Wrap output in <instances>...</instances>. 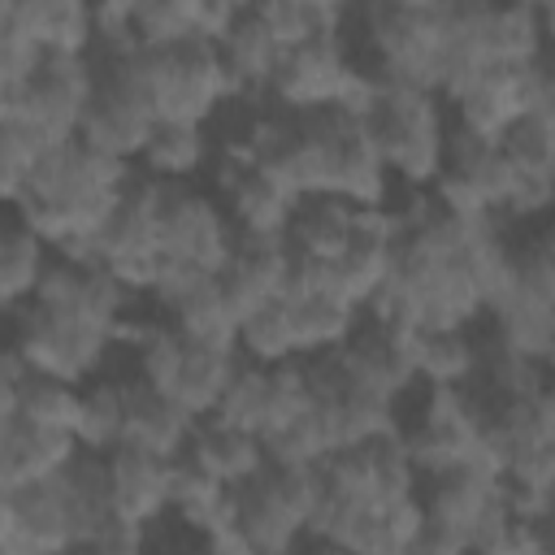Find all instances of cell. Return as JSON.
<instances>
[{
    "mask_svg": "<svg viewBox=\"0 0 555 555\" xmlns=\"http://www.w3.org/2000/svg\"><path fill=\"white\" fill-rule=\"evenodd\" d=\"M113 61H121L134 74V82L152 100L156 117L208 121L217 113V104L225 95H234L221 48L212 39H186V43H169V48H134Z\"/></svg>",
    "mask_w": 555,
    "mask_h": 555,
    "instance_id": "cell-1",
    "label": "cell"
},
{
    "mask_svg": "<svg viewBox=\"0 0 555 555\" xmlns=\"http://www.w3.org/2000/svg\"><path fill=\"white\" fill-rule=\"evenodd\" d=\"M308 126V169L312 195H334L351 204H382L386 199V160L369 117H351L343 108H312L304 113Z\"/></svg>",
    "mask_w": 555,
    "mask_h": 555,
    "instance_id": "cell-2",
    "label": "cell"
},
{
    "mask_svg": "<svg viewBox=\"0 0 555 555\" xmlns=\"http://www.w3.org/2000/svg\"><path fill=\"white\" fill-rule=\"evenodd\" d=\"M382 160L390 173H399L408 186H434L447 169V121L438 108V91L382 82V100L369 117Z\"/></svg>",
    "mask_w": 555,
    "mask_h": 555,
    "instance_id": "cell-3",
    "label": "cell"
},
{
    "mask_svg": "<svg viewBox=\"0 0 555 555\" xmlns=\"http://www.w3.org/2000/svg\"><path fill=\"white\" fill-rule=\"evenodd\" d=\"M9 317H13V347L22 351V360L35 373H52L65 382H87L104 364L108 347L121 338L100 321H87L78 312H56L35 299L9 308Z\"/></svg>",
    "mask_w": 555,
    "mask_h": 555,
    "instance_id": "cell-4",
    "label": "cell"
},
{
    "mask_svg": "<svg viewBox=\"0 0 555 555\" xmlns=\"http://www.w3.org/2000/svg\"><path fill=\"white\" fill-rule=\"evenodd\" d=\"M95 82L100 69L87 61V52H48L43 69L26 87L0 91V121H22L48 143L78 139Z\"/></svg>",
    "mask_w": 555,
    "mask_h": 555,
    "instance_id": "cell-5",
    "label": "cell"
},
{
    "mask_svg": "<svg viewBox=\"0 0 555 555\" xmlns=\"http://www.w3.org/2000/svg\"><path fill=\"white\" fill-rule=\"evenodd\" d=\"M364 35L382 82L438 91L442 82V22L438 9H408L395 0H364Z\"/></svg>",
    "mask_w": 555,
    "mask_h": 555,
    "instance_id": "cell-6",
    "label": "cell"
},
{
    "mask_svg": "<svg viewBox=\"0 0 555 555\" xmlns=\"http://www.w3.org/2000/svg\"><path fill=\"white\" fill-rule=\"evenodd\" d=\"M516 169L503 152L499 139L473 134L464 126L451 130L447 139V169L434 182L438 204L460 212V217H494L507 208L512 191H516Z\"/></svg>",
    "mask_w": 555,
    "mask_h": 555,
    "instance_id": "cell-7",
    "label": "cell"
},
{
    "mask_svg": "<svg viewBox=\"0 0 555 555\" xmlns=\"http://www.w3.org/2000/svg\"><path fill=\"white\" fill-rule=\"evenodd\" d=\"M0 551L4 555H61L74 551V516L65 468L43 481L0 486Z\"/></svg>",
    "mask_w": 555,
    "mask_h": 555,
    "instance_id": "cell-8",
    "label": "cell"
},
{
    "mask_svg": "<svg viewBox=\"0 0 555 555\" xmlns=\"http://www.w3.org/2000/svg\"><path fill=\"white\" fill-rule=\"evenodd\" d=\"M156 108L152 100L143 95V87L134 82V74L108 56V69L100 74L95 82V95L87 104V117H82V130L78 139L95 152H108L117 160H139L152 130H156Z\"/></svg>",
    "mask_w": 555,
    "mask_h": 555,
    "instance_id": "cell-9",
    "label": "cell"
},
{
    "mask_svg": "<svg viewBox=\"0 0 555 555\" xmlns=\"http://www.w3.org/2000/svg\"><path fill=\"white\" fill-rule=\"evenodd\" d=\"M503 499V477L486 473V468H451L429 477L425 490V529L416 551H442V555H460L473 542V529L481 525V516Z\"/></svg>",
    "mask_w": 555,
    "mask_h": 555,
    "instance_id": "cell-10",
    "label": "cell"
},
{
    "mask_svg": "<svg viewBox=\"0 0 555 555\" xmlns=\"http://www.w3.org/2000/svg\"><path fill=\"white\" fill-rule=\"evenodd\" d=\"M238 247V225L230 221V208L217 204L204 191H191L182 182H165V221H160V251L169 260L199 264L208 273H221Z\"/></svg>",
    "mask_w": 555,
    "mask_h": 555,
    "instance_id": "cell-11",
    "label": "cell"
},
{
    "mask_svg": "<svg viewBox=\"0 0 555 555\" xmlns=\"http://www.w3.org/2000/svg\"><path fill=\"white\" fill-rule=\"evenodd\" d=\"M481 421H486V408L464 386H429L421 425L412 434H403L421 477H438V473L473 464Z\"/></svg>",
    "mask_w": 555,
    "mask_h": 555,
    "instance_id": "cell-12",
    "label": "cell"
},
{
    "mask_svg": "<svg viewBox=\"0 0 555 555\" xmlns=\"http://www.w3.org/2000/svg\"><path fill=\"white\" fill-rule=\"evenodd\" d=\"M351 61L343 52V39L338 30H325L299 48H291L269 82V95L278 108H291V113H312V108H334L347 78H351Z\"/></svg>",
    "mask_w": 555,
    "mask_h": 555,
    "instance_id": "cell-13",
    "label": "cell"
},
{
    "mask_svg": "<svg viewBox=\"0 0 555 555\" xmlns=\"http://www.w3.org/2000/svg\"><path fill=\"white\" fill-rule=\"evenodd\" d=\"M542 78H546V61L533 65H490L464 95H455V113L464 130L486 134V139H503V130L512 121H520L525 113L538 108L542 95Z\"/></svg>",
    "mask_w": 555,
    "mask_h": 555,
    "instance_id": "cell-14",
    "label": "cell"
},
{
    "mask_svg": "<svg viewBox=\"0 0 555 555\" xmlns=\"http://www.w3.org/2000/svg\"><path fill=\"white\" fill-rule=\"evenodd\" d=\"M221 195L238 234H256V238H291L295 212L304 204L295 191H286L278 178L260 173L256 165H247L238 152H230L221 165Z\"/></svg>",
    "mask_w": 555,
    "mask_h": 555,
    "instance_id": "cell-15",
    "label": "cell"
},
{
    "mask_svg": "<svg viewBox=\"0 0 555 555\" xmlns=\"http://www.w3.org/2000/svg\"><path fill=\"white\" fill-rule=\"evenodd\" d=\"M295 278V247L291 238H256V234H238V247L230 256V264L221 269L230 308L243 317L269 308L273 299H282L291 291Z\"/></svg>",
    "mask_w": 555,
    "mask_h": 555,
    "instance_id": "cell-16",
    "label": "cell"
},
{
    "mask_svg": "<svg viewBox=\"0 0 555 555\" xmlns=\"http://www.w3.org/2000/svg\"><path fill=\"white\" fill-rule=\"evenodd\" d=\"M82 442L69 429H48L26 416H0V486H26L56 477L74 464Z\"/></svg>",
    "mask_w": 555,
    "mask_h": 555,
    "instance_id": "cell-17",
    "label": "cell"
},
{
    "mask_svg": "<svg viewBox=\"0 0 555 555\" xmlns=\"http://www.w3.org/2000/svg\"><path fill=\"white\" fill-rule=\"evenodd\" d=\"M108 477H113V499H117V512L134 525H152L169 512L173 503V460L169 455H156L147 447H134V442H121L108 451Z\"/></svg>",
    "mask_w": 555,
    "mask_h": 555,
    "instance_id": "cell-18",
    "label": "cell"
},
{
    "mask_svg": "<svg viewBox=\"0 0 555 555\" xmlns=\"http://www.w3.org/2000/svg\"><path fill=\"white\" fill-rule=\"evenodd\" d=\"M0 26L30 35L43 52H87L95 39V0H0Z\"/></svg>",
    "mask_w": 555,
    "mask_h": 555,
    "instance_id": "cell-19",
    "label": "cell"
},
{
    "mask_svg": "<svg viewBox=\"0 0 555 555\" xmlns=\"http://www.w3.org/2000/svg\"><path fill=\"white\" fill-rule=\"evenodd\" d=\"M195 416L165 390H156L152 382H143L139 373L126 382V442L147 447L156 455L178 460L195 434Z\"/></svg>",
    "mask_w": 555,
    "mask_h": 555,
    "instance_id": "cell-20",
    "label": "cell"
},
{
    "mask_svg": "<svg viewBox=\"0 0 555 555\" xmlns=\"http://www.w3.org/2000/svg\"><path fill=\"white\" fill-rule=\"evenodd\" d=\"M369 208L373 204H351V199H334V195H312L299 204L295 225H291V247L295 256L308 260H338L356 234L369 225Z\"/></svg>",
    "mask_w": 555,
    "mask_h": 555,
    "instance_id": "cell-21",
    "label": "cell"
},
{
    "mask_svg": "<svg viewBox=\"0 0 555 555\" xmlns=\"http://www.w3.org/2000/svg\"><path fill=\"white\" fill-rule=\"evenodd\" d=\"M186 460H195L204 473H212L217 481L225 486H243L251 481L260 468H269V451H264V438L260 434H247V429H234L217 416H204L182 451Z\"/></svg>",
    "mask_w": 555,
    "mask_h": 555,
    "instance_id": "cell-22",
    "label": "cell"
},
{
    "mask_svg": "<svg viewBox=\"0 0 555 555\" xmlns=\"http://www.w3.org/2000/svg\"><path fill=\"white\" fill-rule=\"evenodd\" d=\"M486 312L494 317V347L542 360V351L551 343V330H555V304L551 299H542L525 282H512Z\"/></svg>",
    "mask_w": 555,
    "mask_h": 555,
    "instance_id": "cell-23",
    "label": "cell"
},
{
    "mask_svg": "<svg viewBox=\"0 0 555 555\" xmlns=\"http://www.w3.org/2000/svg\"><path fill=\"white\" fill-rule=\"evenodd\" d=\"M221 61H225V74L234 82V95L238 91H269L286 48L273 39V30L247 9L225 35H221Z\"/></svg>",
    "mask_w": 555,
    "mask_h": 555,
    "instance_id": "cell-24",
    "label": "cell"
},
{
    "mask_svg": "<svg viewBox=\"0 0 555 555\" xmlns=\"http://www.w3.org/2000/svg\"><path fill=\"white\" fill-rule=\"evenodd\" d=\"M243 351L234 347H212V343H195L186 338V356H182V369H178V382H173V399L195 416H212L221 395H225V382L234 377Z\"/></svg>",
    "mask_w": 555,
    "mask_h": 555,
    "instance_id": "cell-25",
    "label": "cell"
},
{
    "mask_svg": "<svg viewBox=\"0 0 555 555\" xmlns=\"http://www.w3.org/2000/svg\"><path fill=\"white\" fill-rule=\"evenodd\" d=\"M78 403H82V386L52 377V373H26L17 386L0 390V416H26L35 425L48 429H69L78 425Z\"/></svg>",
    "mask_w": 555,
    "mask_h": 555,
    "instance_id": "cell-26",
    "label": "cell"
},
{
    "mask_svg": "<svg viewBox=\"0 0 555 555\" xmlns=\"http://www.w3.org/2000/svg\"><path fill=\"white\" fill-rule=\"evenodd\" d=\"M408 351L416 382L425 386H464L481 373V351L464 330H408Z\"/></svg>",
    "mask_w": 555,
    "mask_h": 555,
    "instance_id": "cell-27",
    "label": "cell"
},
{
    "mask_svg": "<svg viewBox=\"0 0 555 555\" xmlns=\"http://www.w3.org/2000/svg\"><path fill=\"white\" fill-rule=\"evenodd\" d=\"M48 238L43 234H35L17 212H13V221L4 225V234H0V299H4V308H17V304H26L30 295H35V286L43 282V273H48Z\"/></svg>",
    "mask_w": 555,
    "mask_h": 555,
    "instance_id": "cell-28",
    "label": "cell"
},
{
    "mask_svg": "<svg viewBox=\"0 0 555 555\" xmlns=\"http://www.w3.org/2000/svg\"><path fill=\"white\" fill-rule=\"evenodd\" d=\"M139 160H143V169H147L152 178L186 182V178L199 173V165L208 160L204 121H173V117H160Z\"/></svg>",
    "mask_w": 555,
    "mask_h": 555,
    "instance_id": "cell-29",
    "label": "cell"
},
{
    "mask_svg": "<svg viewBox=\"0 0 555 555\" xmlns=\"http://www.w3.org/2000/svg\"><path fill=\"white\" fill-rule=\"evenodd\" d=\"M269 395H273V369L260 360H238L234 377L225 382V395L217 403V421L247 429V434H264L269 429Z\"/></svg>",
    "mask_w": 555,
    "mask_h": 555,
    "instance_id": "cell-30",
    "label": "cell"
},
{
    "mask_svg": "<svg viewBox=\"0 0 555 555\" xmlns=\"http://www.w3.org/2000/svg\"><path fill=\"white\" fill-rule=\"evenodd\" d=\"M74 438L82 442V451L100 455L126 442V382H91L82 390Z\"/></svg>",
    "mask_w": 555,
    "mask_h": 555,
    "instance_id": "cell-31",
    "label": "cell"
},
{
    "mask_svg": "<svg viewBox=\"0 0 555 555\" xmlns=\"http://www.w3.org/2000/svg\"><path fill=\"white\" fill-rule=\"evenodd\" d=\"M542 17L520 0H499L490 17V61L494 65H533L542 61Z\"/></svg>",
    "mask_w": 555,
    "mask_h": 555,
    "instance_id": "cell-32",
    "label": "cell"
},
{
    "mask_svg": "<svg viewBox=\"0 0 555 555\" xmlns=\"http://www.w3.org/2000/svg\"><path fill=\"white\" fill-rule=\"evenodd\" d=\"M238 351L247 360H260V364H282V360L304 356L299 351V334H295V317H291L286 299H273L269 308L243 317V325H238Z\"/></svg>",
    "mask_w": 555,
    "mask_h": 555,
    "instance_id": "cell-33",
    "label": "cell"
},
{
    "mask_svg": "<svg viewBox=\"0 0 555 555\" xmlns=\"http://www.w3.org/2000/svg\"><path fill=\"white\" fill-rule=\"evenodd\" d=\"M503 152L525 182H555V126L542 113H525L503 130Z\"/></svg>",
    "mask_w": 555,
    "mask_h": 555,
    "instance_id": "cell-34",
    "label": "cell"
},
{
    "mask_svg": "<svg viewBox=\"0 0 555 555\" xmlns=\"http://www.w3.org/2000/svg\"><path fill=\"white\" fill-rule=\"evenodd\" d=\"M251 13L273 30V39L286 52L308 43V39H317V35H325V30H338V13H325L312 0H256Z\"/></svg>",
    "mask_w": 555,
    "mask_h": 555,
    "instance_id": "cell-35",
    "label": "cell"
},
{
    "mask_svg": "<svg viewBox=\"0 0 555 555\" xmlns=\"http://www.w3.org/2000/svg\"><path fill=\"white\" fill-rule=\"evenodd\" d=\"M260 438H264L269 464H325V455L334 451L325 421H321V408H308L304 416H295V421H286Z\"/></svg>",
    "mask_w": 555,
    "mask_h": 555,
    "instance_id": "cell-36",
    "label": "cell"
},
{
    "mask_svg": "<svg viewBox=\"0 0 555 555\" xmlns=\"http://www.w3.org/2000/svg\"><path fill=\"white\" fill-rule=\"evenodd\" d=\"M481 377H486V390H490V403H503V399H533L551 373L542 369V360H529V356H516L507 347H494L490 356H481Z\"/></svg>",
    "mask_w": 555,
    "mask_h": 555,
    "instance_id": "cell-37",
    "label": "cell"
},
{
    "mask_svg": "<svg viewBox=\"0 0 555 555\" xmlns=\"http://www.w3.org/2000/svg\"><path fill=\"white\" fill-rule=\"evenodd\" d=\"M43 61H48V52L30 35H22L13 26H0V91L26 87L43 69Z\"/></svg>",
    "mask_w": 555,
    "mask_h": 555,
    "instance_id": "cell-38",
    "label": "cell"
},
{
    "mask_svg": "<svg viewBox=\"0 0 555 555\" xmlns=\"http://www.w3.org/2000/svg\"><path fill=\"white\" fill-rule=\"evenodd\" d=\"M516 282H525L529 291L555 304V221L516 251Z\"/></svg>",
    "mask_w": 555,
    "mask_h": 555,
    "instance_id": "cell-39",
    "label": "cell"
},
{
    "mask_svg": "<svg viewBox=\"0 0 555 555\" xmlns=\"http://www.w3.org/2000/svg\"><path fill=\"white\" fill-rule=\"evenodd\" d=\"M538 17H542V35H546V39L555 43V4H551V9H542Z\"/></svg>",
    "mask_w": 555,
    "mask_h": 555,
    "instance_id": "cell-40",
    "label": "cell"
},
{
    "mask_svg": "<svg viewBox=\"0 0 555 555\" xmlns=\"http://www.w3.org/2000/svg\"><path fill=\"white\" fill-rule=\"evenodd\" d=\"M542 369H546L551 382H555V330H551V343H546V351H542Z\"/></svg>",
    "mask_w": 555,
    "mask_h": 555,
    "instance_id": "cell-41",
    "label": "cell"
},
{
    "mask_svg": "<svg viewBox=\"0 0 555 555\" xmlns=\"http://www.w3.org/2000/svg\"><path fill=\"white\" fill-rule=\"evenodd\" d=\"M520 4H529V9H538V13H542V9H551L555 0H520Z\"/></svg>",
    "mask_w": 555,
    "mask_h": 555,
    "instance_id": "cell-42",
    "label": "cell"
}]
</instances>
